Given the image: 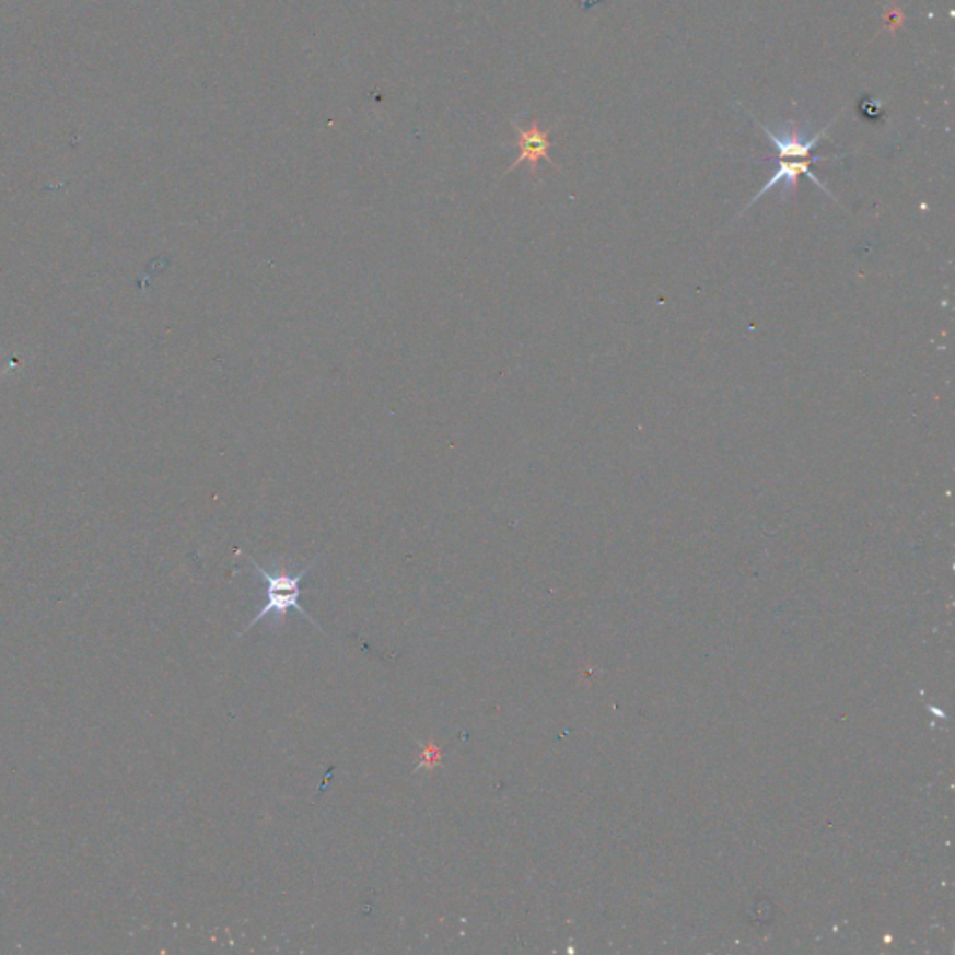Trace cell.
Masks as SVG:
<instances>
[{
    "mask_svg": "<svg viewBox=\"0 0 955 955\" xmlns=\"http://www.w3.org/2000/svg\"><path fill=\"white\" fill-rule=\"evenodd\" d=\"M512 126L515 127V131H517V140H515V145L520 148V158L513 161V165L508 168V172H512L513 168H517V166L526 165L531 166L532 176H538V165L539 161H547L549 165H555V161L550 159V139L549 135L552 131V127L549 129H541L539 127L538 120L532 121L528 127H521L517 121L513 120Z\"/></svg>",
    "mask_w": 955,
    "mask_h": 955,
    "instance_id": "3957f363",
    "label": "cell"
},
{
    "mask_svg": "<svg viewBox=\"0 0 955 955\" xmlns=\"http://www.w3.org/2000/svg\"><path fill=\"white\" fill-rule=\"evenodd\" d=\"M317 560L311 563V566H306L304 570L299 571L295 575H291V573H286V571H277V573H269V571L264 570L260 563L256 562L251 558V563H253L254 570L256 573L266 581L267 584V602L264 607L256 613L253 620L248 621V626L243 627V631L240 634H245L247 631H251L256 624H260L261 620H266L267 616H275V620L282 621L286 618V614L288 610H298L303 618L312 621L314 626L317 627L316 621L312 620L308 613H304V608L299 605V599H301V581H303L304 577L308 575V571L314 568V563ZM319 629V627H317Z\"/></svg>",
    "mask_w": 955,
    "mask_h": 955,
    "instance_id": "6da1fadb",
    "label": "cell"
},
{
    "mask_svg": "<svg viewBox=\"0 0 955 955\" xmlns=\"http://www.w3.org/2000/svg\"><path fill=\"white\" fill-rule=\"evenodd\" d=\"M846 153H841V155H825V158H811V159H761V161H779V168L772 172L771 179L767 182L761 189L758 190V195L750 200V202L743 208L741 211V216L747 211V209L753 208L754 203L758 202L759 198L766 197L769 190L775 189L777 185H784V189H782V198L793 197L795 193H797L799 187V177L806 176L811 179L812 184L816 185L817 189H822L827 197L836 200L835 195L827 189V185L823 184L822 179H817L816 174L811 171V166L814 163H822V161H829V159H840L843 158ZM838 202V200H836Z\"/></svg>",
    "mask_w": 955,
    "mask_h": 955,
    "instance_id": "7a4b0ae2",
    "label": "cell"
}]
</instances>
